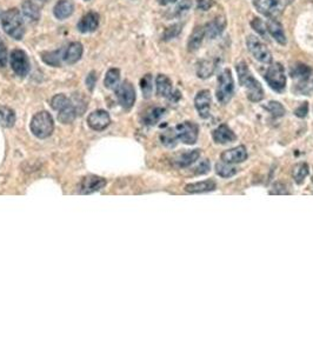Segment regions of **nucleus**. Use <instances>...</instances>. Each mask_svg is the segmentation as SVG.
I'll use <instances>...</instances> for the list:
<instances>
[{"label":"nucleus","mask_w":313,"mask_h":353,"mask_svg":"<svg viewBox=\"0 0 313 353\" xmlns=\"http://www.w3.org/2000/svg\"><path fill=\"white\" fill-rule=\"evenodd\" d=\"M235 69H237L239 82H240V85L246 90V96L248 99L253 101V103H258V101L263 100V86L260 85V82L252 76V73H251L246 63H245V61H240V63L237 64Z\"/></svg>","instance_id":"nucleus-1"},{"label":"nucleus","mask_w":313,"mask_h":353,"mask_svg":"<svg viewBox=\"0 0 313 353\" xmlns=\"http://www.w3.org/2000/svg\"><path fill=\"white\" fill-rule=\"evenodd\" d=\"M1 26L5 31L6 35H8L14 40H21L25 35V24H24L23 17L20 12L17 8H11V10L2 12L1 17Z\"/></svg>","instance_id":"nucleus-2"},{"label":"nucleus","mask_w":313,"mask_h":353,"mask_svg":"<svg viewBox=\"0 0 313 353\" xmlns=\"http://www.w3.org/2000/svg\"><path fill=\"white\" fill-rule=\"evenodd\" d=\"M31 132L37 138L45 139L50 137L54 131V120L47 111H40L33 116L30 124Z\"/></svg>","instance_id":"nucleus-3"},{"label":"nucleus","mask_w":313,"mask_h":353,"mask_svg":"<svg viewBox=\"0 0 313 353\" xmlns=\"http://www.w3.org/2000/svg\"><path fill=\"white\" fill-rule=\"evenodd\" d=\"M233 94H235V80H233L232 72L230 69H225L218 77V86L216 91L217 99L220 104L226 105L232 99Z\"/></svg>","instance_id":"nucleus-4"},{"label":"nucleus","mask_w":313,"mask_h":353,"mask_svg":"<svg viewBox=\"0 0 313 353\" xmlns=\"http://www.w3.org/2000/svg\"><path fill=\"white\" fill-rule=\"evenodd\" d=\"M264 78H265L270 87L273 91L278 92V93L284 92L285 87H286V76H285L284 66L280 63L271 64V66H269L268 71H266Z\"/></svg>","instance_id":"nucleus-5"},{"label":"nucleus","mask_w":313,"mask_h":353,"mask_svg":"<svg viewBox=\"0 0 313 353\" xmlns=\"http://www.w3.org/2000/svg\"><path fill=\"white\" fill-rule=\"evenodd\" d=\"M247 50L252 54L253 58L263 64L272 63V54L264 42L256 36H248L246 38Z\"/></svg>","instance_id":"nucleus-6"},{"label":"nucleus","mask_w":313,"mask_h":353,"mask_svg":"<svg viewBox=\"0 0 313 353\" xmlns=\"http://www.w3.org/2000/svg\"><path fill=\"white\" fill-rule=\"evenodd\" d=\"M10 65L15 75L18 77H21V78L26 77L31 71V63L29 56H27L25 51L19 50V48H15V50L11 52Z\"/></svg>","instance_id":"nucleus-7"},{"label":"nucleus","mask_w":313,"mask_h":353,"mask_svg":"<svg viewBox=\"0 0 313 353\" xmlns=\"http://www.w3.org/2000/svg\"><path fill=\"white\" fill-rule=\"evenodd\" d=\"M118 103L125 110H131L136 103V90L128 80H124L116 88Z\"/></svg>","instance_id":"nucleus-8"},{"label":"nucleus","mask_w":313,"mask_h":353,"mask_svg":"<svg viewBox=\"0 0 313 353\" xmlns=\"http://www.w3.org/2000/svg\"><path fill=\"white\" fill-rule=\"evenodd\" d=\"M174 131L177 133L178 140L186 144V145H193V144L197 143L199 128L198 125L195 124V122L184 121L182 124L177 125Z\"/></svg>","instance_id":"nucleus-9"},{"label":"nucleus","mask_w":313,"mask_h":353,"mask_svg":"<svg viewBox=\"0 0 313 353\" xmlns=\"http://www.w3.org/2000/svg\"><path fill=\"white\" fill-rule=\"evenodd\" d=\"M290 76L293 79L299 81L298 88L300 93H305V88L308 87L311 82V78L313 76V70L306 64L298 63L296 65L291 66L290 69Z\"/></svg>","instance_id":"nucleus-10"},{"label":"nucleus","mask_w":313,"mask_h":353,"mask_svg":"<svg viewBox=\"0 0 313 353\" xmlns=\"http://www.w3.org/2000/svg\"><path fill=\"white\" fill-rule=\"evenodd\" d=\"M111 124V117L104 110H97L87 117V125L94 131H103Z\"/></svg>","instance_id":"nucleus-11"},{"label":"nucleus","mask_w":313,"mask_h":353,"mask_svg":"<svg viewBox=\"0 0 313 353\" xmlns=\"http://www.w3.org/2000/svg\"><path fill=\"white\" fill-rule=\"evenodd\" d=\"M211 103H212V99H211L210 91L202 90L198 92L197 96L195 98V106L196 110L198 111V115L202 119H206L210 117Z\"/></svg>","instance_id":"nucleus-12"},{"label":"nucleus","mask_w":313,"mask_h":353,"mask_svg":"<svg viewBox=\"0 0 313 353\" xmlns=\"http://www.w3.org/2000/svg\"><path fill=\"white\" fill-rule=\"evenodd\" d=\"M106 182L104 178L97 176H87L82 178L80 184H79V192L81 195H91V193L99 191V190L105 187Z\"/></svg>","instance_id":"nucleus-13"},{"label":"nucleus","mask_w":313,"mask_h":353,"mask_svg":"<svg viewBox=\"0 0 313 353\" xmlns=\"http://www.w3.org/2000/svg\"><path fill=\"white\" fill-rule=\"evenodd\" d=\"M247 150L244 145L233 147V149H230L228 151H224L220 156L223 162H226V164H239V162L245 161L247 159Z\"/></svg>","instance_id":"nucleus-14"},{"label":"nucleus","mask_w":313,"mask_h":353,"mask_svg":"<svg viewBox=\"0 0 313 353\" xmlns=\"http://www.w3.org/2000/svg\"><path fill=\"white\" fill-rule=\"evenodd\" d=\"M226 27V19L225 17L220 15V17H216L213 20L208 21L204 25L205 37L207 39H216L217 37H219L224 32Z\"/></svg>","instance_id":"nucleus-15"},{"label":"nucleus","mask_w":313,"mask_h":353,"mask_svg":"<svg viewBox=\"0 0 313 353\" xmlns=\"http://www.w3.org/2000/svg\"><path fill=\"white\" fill-rule=\"evenodd\" d=\"M99 27V14L97 12H88L79 20L77 29L80 33L94 32Z\"/></svg>","instance_id":"nucleus-16"},{"label":"nucleus","mask_w":313,"mask_h":353,"mask_svg":"<svg viewBox=\"0 0 313 353\" xmlns=\"http://www.w3.org/2000/svg\"><path fill=\"white\" fill-rule=\"evenodd\" d=\"M82 53H84V47H82L80 42L78 41L71 42V44L64 50V56H63L64 63L69 64V65L78 63V61L81 59Z\"/></svg>","instance_id":"nucleus-17"},{"label":"nucleus","mask_w":313,"mask_h":353,"mask_svg":"<svg viewBox=\"0 0 313 353\" xmlns=\"http://www.w3.org/2000/svg\"><path fill=\"white\" fill-rule=\"evenodd\" d=\"M212 138L214 140V143L217 144H222V145H225V144L232 143L237 139V136L233 132L231 128H230L228 125L222 124L219 125L216 130H213L212 132Z\"/></svg>","instance_id":"nucleus-18"},{"label":"nucleus","mask_w":313,"mask_h":353,"mask_svg":"<svg viewBox=\"0 0 313 353\" xmlns=\"http://www.w3.org/2000/svg\"><path fill=\"white\" fill-rule=\"evenodd\" d=\"M156 94L159 97L167 98L170 100L172 94L174 93L173 85H172L171 79L165 75H158L156 78Z\"/></svg>","instance_id":"nucleus-19"},{"label":"nucleus","mask_w":313,"mask_h":353,"mask_svg":"<svg viewBox=\"0 0 313 353\" xmlns=\"http://www.w3.org/2000/svg\"><path fill=\"white\" fill-rule=\"evenodd\" d=\"M219 60L218 59H201L197 64V76L200 79H207L216 72Z\"/></svg>","instance_id":"nucleus-20"},{"label":"nucleus","mask_w":313,"mask_h":353,"mask_svg":"<svg viewBox=\"0 0 313 353\" xmlns=\"http://www.w3.org/2000/svg\"><path fill=\"white\" fill-rule=\"evenodd\" d=\"M266 26H268V32L270 33V36H271L279 45L284 46L287 44L286 35H285L283 25H281L278 20L275 19L269 20L268 23H266Z\"/></svg>","instance_id":"nucleus-21"},{"label":"nucleus","mask_w":313,"mask_h":353,"mask_svg":"<svg viewBox=\"0 0 313 353\" xmlns=\"http://www.w3.org/2000/svg\"><path fill=\"white\" fill-rule=\"evenodd\" d=\"M75 12V4L71 0H59L53 7V14L58 20H65Z\"/></svg>","instance_id":"nucleus-22"},{"label":"nucleus","mask_w":313,"mask_h":353,"mask_svg":"<svg viewBox=\"0 0 313 353\" xmlns=\"http://www.w3.org/2000/svg\"><path fill=\"white\" fill-rule=\"evenodd\" d=\"M21 12H23L24 18L29 23H37L40 19V8L39 6L33 2L32 0H25L21 5Z\"/></svg>","instance_id":"nucleus-23"},{"label":"nucleus","mask_w":313,"mask_h":353,"mask_svg":"<svg viewBox=\"0 0 313 353\" xmlns=\"http://www.w3.org/2000/svg\"><path fill=\"white\" fill-rule=\"evenodd\" d=\"M199 157H200V150L196 149L192 150V151H186L174 159V165L180 168L189 167L198 160Z\"/></svg>","instance_id":"nucleus-24"},{"label":"nucleus","mask_w":313,"mask_h":353,"mask_svg":"<svg viewBox=\"0 0 313 353\" xmlns=\"http://www.w3.org/2000/svg\"><path fill=\"white\" fill-rule=\"evenodd\" d=\"M205 38V31L204 26H196L193 32L190 36L189 41H187V50L190 52H195L199 50L202 41H204Z\"/></svg>","instance_id":"nucleus-25"},{"label":"nucleus","mask_w":313,"mask_h":353,"mask_svg":"<svg viewBox=\"0 0 313 353\" xmlns=\"http://www.w3.org/2000/svg\"><path fill=\"white\" fill-rule=\"evenodd\" d=\"M216 182L212 179L204 180V182L192 183L185 186V191L189 193H204V192H211L216 190Z\"/></svg>","instance_id":"nucleus-26"},{"label":"nucleus","mask_w":313,"mask_h":353,"mask_svg":"<svg viewBox=\"0 0 313 353\" xmlns=\"http://www.w3.org/2000/svg\"><path fill=\"white\" fill-rule=\"evenodd\" d=\"M166 110L164 107H152L144 116L143 121L147 126H155L160 121V119L165 116Z\"/></svg>","instance_id":"nucleus-27"},{"label":"nucleus","mask_w":313,"mask_h":353,"mask_svg":"<svg viewBox=\"0 0 313 353\" xmlns=\"http://www.w3.org/2000/svg\"><path fill=\"white\" fill-rule=\"evenodd\" d=\"M253 4L257 10L266 17H272L278 8L277 0H254Z\"/></svg>","instance_id":"nucleus-28"},{"label":"nucleus","mask_w":313,"mask_h":353,"mask_svg":"<svg viewBox=\"0 0 313 353\" xmlns=\"http://www.w3.org/2000/svg\"><path fill=\"white\" fill-rule=\"evenodd\" d=\"M63 56H64V50L60 48V50L57 51H51V52H44L41 53V60L44 61L45 64L50 65L52 67H59L63 63Z\"/></svg>","instance_id":"nucleus-29"},{"label":"nucleus","mask_w":313,"mask_h":353,"mask_svg":"<svg viewBox=\"0 0 313 353\" xmlns=\"http://www.w3.org/2000/svg\"><path fill=\"white\" fill-rule=\"evenodd\" d=\"M15 124V113L10 107L0 105V126L10 128Z\"/></svg>","instance_id":"nucleus-30"},{"label":"nucleus","mask_w":313,"mask_h":353,"mask_svg":"<svg viewBox=\"0 0 313 353\" xmlns=\"http://www.w3.org/2000/svg\"><path fill=\"white\" fill-rule=\"evenodd\" d=\"M119 81H120V70L117 67H112L106 72L105 79H104V85L109 90H116L118 87Z\"/></svg>","instance_id":"nucleus-31"},{"label":"nucleus","mask_w":313,"mask_h":353,"mask_svg":"<svg viewBox=\"0 0 313 353\" xmlns=\"http://www.w3.org/2000/svg\"><path fill=\"white\" fill-rule=\"evenodd\" d=\"M77 116H78V112H77L73 104H71L70 106H67L64 110L59 111V113H58V120H59L61 124H71L77 118Z\"/></svg>","instance_id":"nucleus-32"},{"label":"nucleus","mask_w":313,"mask_h":353,"mask_svg":"<svg viewBox=\"0 0 313 353\" xmlns=\"http://www.w3.org/2000/svg\"><path fill=\"white\" fill-rule=\"evenodd\" d=\"M309 172H310V168L308 164H305V162L297 164L292 170V177L294 182L298 184V185L303 184L304 180H305V178L309 176Z\"/></svg>","instance_id":"nucleus-33"},{"label":"nucleus","mask_w":313,"mask_h":353,"mask_svg":"<svg viewBox=\"0 0 313 353\" xmlns=\"http://www.w3.org/2000/svg\"><path fill=\"white\" fill-rule=\"evenodd\" d=\"M71 104H72L71 99H70V98H67L65 94H63V93L56 94V96L51 99V107L58 112L61 111V110H64L65 107L70 106Z\"/></svg>","instance_id":"nucleus-34"},{"label":"nucleus","mask_w":313,"mask_h":353,"mask_svg":"<svg viewBox=\"0 0 313 353\" xmlns=\"http://www.w3.org/2000/svg\"><path fill=\"white\" fill-rule=\"evenodd\" d=\"M264 109H265L268 112L271 113L274 118H280V117H284L285 113H286L285 107L281 105L279 101H274V100L269 101L266 105H264Z\"/></svg>","instance_id":"nucleus-35"},{"label":"nucleus","mask_w":313,"mask_h":353,"mask_svg":"<svg viewBox=\"0 0 313 353\" xmlns=\"http://www.w3.org/2000/svg\"><path fill=\"white\" fill-rule=\"evenodd\" d=\"M177 140L178 137L174 128H168V130H165L160 134L161 144L166 147H174L177 145Z\"/></svg>","instance_id":"nucleus-36"},{"label":"nucleus","mask_w":313,"mask_h":353,"mask_svg":"<svg viewBox=\"0 0 313 353\" xmlns=\"http://www.w3.org/2000/svg\"><path fill=\"white\" fill-rule=\"evenodd\" d=\"M237 168L230 166L226 162H218L216 164V173L222 178H231L237 174Z\"/></svg>","instance_id":"nucleus-37"},{"label":"nucleus","mask_w":313,"mask_h":353,"mask_svg":"<svg viewBox=\"0 0 313 353\" xmlns=\"http://www.w3.org/2000/svg\"><path fill=\"white\" fill-rule=\"evenodd\" d=\"M182 31H183V24L180 23L173 24V25L168 26L167 29L164 31V33H162V40L168 41V40H172V39L177 38V37L180 35Z\"/></svg>","instance_id":"nucleus-38"},{"label":"nucleus","mask_w":313,"mask_h":353,"mask_svg":"<svg viewBox=\"0 0 313 353\" xmlns=\"http://www.w3.org/2000/svg\"><path fill=\"white\" fill-rule=\"evenodd\" d=\"M140 88H142L144 98L149 99V98L151 97L152 90H153L152 75L147 73V75H145L142 79H140Z\"/></svg>","instance_id":"nucleus-39"},{"label":"nucleus","mask_w":313,"mask_h":353,"mask_svg":"<svg viewBox=\"0 0 313 353\" xmlns=\"http://www.w3.org/2000/svg\"><path fill=\"white\" fill-rule=\"evenodd\" d=\"M251 27L256 31L258 35H260L262 37H266V33H268V26H266L265 21L260 19V18H254V19L251 21Z\"/></svg>","instance_id":"nucleus-40"},{"label":"nucleus","mask_w":313,"mask_h":353,"mask_svg":"<svg viewBox=\"0 0 313 353\" xmlns=\"http://www.w3.org/2000/svg\"><path fill=\"white\" fill-rule=\"evenodd\" d=\"M71 101L73 104V106H75V109L77 110V112H78V115H80L86 110V107H87V104H86V100H84V97L80 96L79 93L73 94V97L71 98Z\"/></svg>","instance_id":"nucleus-41"},{"label":"nucleus","mask_w":313,"mask_h":353,"mask_svg":"<svg viewBox=\"0 0 313 353\" xmlns=\"http://www.w3.org/2000/svg\"><path fill=\"white\" fill-rule=\"evenodd\" d=\"M191 7L192 0H182V1L176 6V8H174V15H176V17H182V15L191 10Z\"/></svg>","instance_id":"nucleus-42"},{"label":"nucleus","mask_w":313,"mask_h":353,"mask_svg":"<svg viewBox=\"0 0 313 353\" xmlns=\"http://www.w3.org/2000/svg\"><path fill=\"white\" fill-rule=\"evenodd\" d=\"M85 84H86V87L88 88V91L90 92L94 90V87H96V84H97L96 71H91V72L88 73L87 77H86V79H85Z\"/></svg>","instance_id":"nucleus-43"},{"label":"nucleus","mask_w":313,"mask_h":353,"mask_svg":"<svg viewBox=\"0 0 313 353\" xmlns=\"http://www.w3.org/2000/svg\"><path fill=\"white\" fill-rule=\"evenodd\" d=\"M7 60H8L7 50H6L4 41L0 39V67H5L7 65Z\"/></svg>","instance_id":"nucleus-44"},{"label":"nucleus","mask_w":313,"mask_h":353,"mask_svg":"<svg viewBox=\"0 0 313 353\" xmlns=\"http://www.w3.org/2000/svg\"><path fill=\"white\" fill-rule=\"evenodd\" d=\"M211 170V164L207 159H204V160L200 161V164L198 165V167L196 168V173L198 176H202V174H206Z\"/></svg>","instance_id":"nucleus-45"},{"label":"nucleus","mask_w":313,"mask_h":353,"mask_svg":"<svg viewBox=\"0 0 313 353\" xmlns=\"http://www.w3.org/2000/svg\"><path fill=\"white\" fill-rule=\"evenodd\" d=\"M216 4V0H197V8L200 11H208Z\"/></svg>","instance_id":"nucleus-46"},{"label":"nucleus","mask_w":313,"mask_h":353,"mask_svg":"<svg viewBox=\"0 0 313 353\" xmlns=\"http://www.w3.org/2000/svg\"><path fill=\"white\" fill-rule=\"evenodd\" d=\"M309 113V103L305 101V103H302L300 105L294 110V115H296L298 118H305Z\"/></svg>","instance_id":"nucleus-47"},{"label":"nucleus","mask_w":313,"mask_h":353,"mask_svg":"<svg viewBox=\"0 0 313 353\" xmlns=\"http://www.w3.org/2000/svg\"><path fill=\"white\" fill-rule=\"evenodd\" d=\"M177 0H159V4L160 5H168L172 4V2H176Z\"/></svg>","instance_id":"nucleus-48"},{"label":"nucleus","mask_w":313,"mask_h":353,"mask_svg":"<svg viewBox=\"0 0 313 353\" xmlns=\"http://www.w3.org/2000/svg\"><path fill=\"white\" fill-rule=\"evenodd\" d=\"M1 14H2V13H1V12H0V17H1Z\"/></svg>","instance_id":"nucleus-49"},{"label":"nucleus","mask_w":313,"mask_h":353,"mask_svg":"<svg viewBox=\"0 0 313 353\" xmlns=\"http://www.w3.org/2000/svg\"><path fill=\"white\" fill-rule=\"evenodd\" d=\"M41 1H45V0H41Z\"/></svg>","instance_id":"nucleus-50"},{"label":"nucleus","mask_w":313,"mask_h":353,"mask_svg":"<svg viewBox=\"0 0 313 353\" xmlns=\"http://www.w3.org/2000/svg\"><path fill=\"white\" fill-rule=\"evenodd\" d=\"M86 1H88V0H86Z\"/></svg>","instance_id":"nucleus-51"}]
</instances>
